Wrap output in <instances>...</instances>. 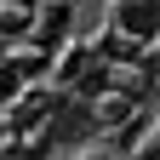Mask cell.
<instances>
[{
  "mask_svg": "<svg viewBox=\"0 0 160 160\" xmlns=\"http://www.w3.org/2000/svg\"><path fill=\"white\" fill-rule=\"evenodd\" d=\"M114 29L126 40H160V0H120L114 6Z\"/></svg>",
  "mask_w": 160,
  "mask_h": 160,
  "instance_id": "cell-1",
  "label": "cell"
},
{
  "mask_svg": "<svg viewBox=\"0 0 160 160\" xmlns=\"http://www.w3.org/2000/svg\"><path fill=\"white\" fill-rule=\"evenodd\" d=\"M86 132H92L86 103H69V109H63V120H52V137H57V143H69V137H86Z\"/></svg>",
  "mask_w": 160,
  "mask_h": 160,
  "instance_id": "cell-2",
  "label": "cell"
}]
</instances>
